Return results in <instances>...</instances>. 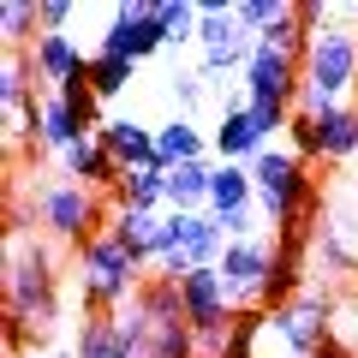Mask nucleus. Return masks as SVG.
Listing matches in <instances>:
<instances>
[{"label":"nucleus","instance_id":"f257e3e1","mask_svg":"<svg viewBox=\"0 0 358 358\" xmlns=\"http://www.w3.org/2000/svg\"><path fill=\"white\" fill-rule=\"evenodd\" d=\"M60 322V263L54 239H36L30 227H13L6 239V358L24 352V334H48Z\"/></svg>","mask_w":358,"mask_h":358},{"label":"nucleus","instance_id":"f03ea898","mask_svg":"<svg viewBox=\"0 0 358 358\" xmlns=\"http://www.w3.org/2000/svg\"><path fill=\"white\" fill-rule=\"evenodd\" d=\"M24 215H36L42 239L84 251L96 233H108L114 203H102V192H90V185H78V179H66V173H36L30 203H24V197H13V227H24Z\"/></svg>","mask_w":358,"mask_h":358},{"label":"nucleus","instance_id":"7ed1b4c3","mask_svg":"<svg viewBox=\"0 0 358 358\" xmlns=\"http://www.w3.org/2000/svg\"><path fill=\"white\" fill-rule=\"evenodd\" d=\"M251 179H257V209L268 215L275 239H305L310 215L322 209L305 155H299L293 143H268V150L251 162Z\"/></svg>","mask_w":358,"mask_h":358},{"label":"nucleus","instance_id":"20e7f679","mask_svg":"<svg viewBox=\"0 0 358 358\" xmlns=\"http://www.w3.org/2000/svg\"><path fill=\"white\" fill-rule=\"evenodd\" d=\"M358 6H329L317 30H310L305 48V90H299V108L322 114V108L346 102V90H358Z\"/></svg>","mask_w":358,"mask_h":358},{"label":"nucleus","instance_id":"39448f33","mask_svg":"<svg viewBox=\"0 0 358 358\" xmlns=\"http://www.w3.org/2000/svg\"><path fill=\"white\" fill-rule=\"evenodd\" d=\"M143 281H150L143 263L114 239V233H96V239L78 251V299H84V317H120V310L138 299Z\"/></svg>","mask_w":358,"mask_h":358},{"label":"nucleus","instance_id":"423d86ee","mask_svg":"<svg viewBox=\"0 0 358 358\" xmlns=\"http://www.w3.org/2000/svg\"><path fill=\"white\" fill-rule=\"evenodd\" d=\"M197 18H203V30H197V72L215 84V78H245V66H251L257 54V36L239 24V13L233 6H221V0H197Z\"/></svg>","mask_w":358,"mask_h":358},{"label":"nucleus","instance_id":"0eeeda50","mask_svg":"<svg viewBox=\"0 0 358 358\" xmlns=\"http://www.w3.org/2000/svg\"><path fill=\"white\" fill-rule=\"evenodd\" d=\"M221 251H227V233H221V221L209 215H167V245H162V263H155V275L162 281H185L192 268H215Z\"/></svg>","mask_w":358,"mask_h":358},{"label":"nucleus","instance_id":"6e6552de","mask_svg":"<svg viewBox=\"0 0 358 358\" xmlns=\"http://www.w3.org/2000/svg\"><path fill=\"white\" fill-rule=\"evenodd\" d=\"M268 334L299 358H317L334 341V299L322 287H305L299 299H287L281 310H268Z\"/></svg>","mask_w":358,"mask_h":358},{"label":"nucleus","instance_id":"1a4fd4ad","mask_svg":"<svg viewBox=\"0 0 358 358\" xmlns=\"http://www.w3.org/2000/svg\"><path fill=\"white\" fill-rule=\"evenodd\" d=\"M221 287H227L233 310H268V275H275V239H227L215 263Z\"/></svg>","mask_w":358,"mask_h":358},{"label":"nucleus","instance_id":"9d476101","mask_svg":"<svg viewBox=\"0 0 358 358\" xmlns=\"http://www.w3.org/2000/svg\"><path fill=\"white\" fill-rule=\"evenodd\" d=\"M96 54H108V60H131V66L167 54V36H162V24H155V0H126V6H114L102 42H96Z\"/></svg>","mask_w":358,"mask_h":358},{"label":"nucleus","instance_id":"9b49d317","mask_svg":"<svg viewBox=\"0 0 358 358\" xmlns=\"http://www.w3.org/2000/svg\"><path fill=\"white\" fill-rule=\"evenodd\" d=\"M299 90H305V60H293V54L268 48V42H257L251 66H245V96H251V102L299 108Z\"/></svg>","mask_w":358,"mask_h":358},{"label":"nucleus","instance_id":"f8f14e48","mask_svg":"<svg viewBox=\"0 0 358 358\" xmlns=\"http://www.w3.org/2000/svg\"><path fill=\"white\" fill-rule=\"evenodd\" d=\"M263 150H268V138L257 131V120H251V102H245V108H227V114L215 120V131H209V155H215V162L251 167Z\"/></svg>","mask_w":358,"mask_h":358},{"label":"nucleus","instance_id":"ddd939ff","mask_svg":"<svg viewBox=\"0 0 358 358\" xmlns=\"http://www.w3.org/2000/svg\"><path fill=\"white\" fill-rule=\"evenodd\" d=\"M96 143H102V150L114 155L126 173H138V167H162V162H155V126H143V120H131V114L102 120Z\"/></svg>","mask_w":358,"mask_h":358},{"label":"nucleus","instance_id":"4468645a","mask_svg":"<svg viewBox=\"0 0 358 358\" xmlns=\"http://www.w3.org/2000/svg\"><path fill=\"white\" fill-rule=\"evenodd\" d=\"M155 162L173 173V167H192V162H215L209 155V131L197 126L192 114H173V120H162L155 126Z\"/></svg>","mask_w":358,"mask_h":358},{"label":"nucleus","instance_id":"2eb2a0df","mask_svg":"<svg viewBox=\"0 0 358 358\" xmlns=\"http://www.w3.org/2000/svg\"><path fill=\"white\" fill-rule=\"evenodd\" d=\"M108 233H114L143 268H155V263H162V245H167V215H150V209H114Z\"/></svg>","mask_w":358,"mask_h":358},{"label":"nucleus","instance_id":"dca6fc26","mask_svg":"<svg viewBox=\"0 0 358 358\" xmlns=\"http://www.w3.org/2000/svg\"><path fill=\"white\" fill-rule=\"evenodd\" d=\"M30 66H36V84L42 90H66L72 78L90 72L84 48H78L72 36H36V42H30Z\"/></svg>","mask_w":358,"mask_h":358},{"label":"nucleus","instance_id":"f3484780","mask_svg":"<svg viewBox=\"0 0 358 358\" xmlns=\"http://www.w3.org/2000/svg\"><path fill=\"white\" fill-rule=\"evenodd\" d=\"M60 173L78 179V185H90V192H108V197H114V192H120V179H126V167H120L96 138H84V143H72V150L60 155Z\"/></svg>","mask_w":358,"mask_h":358},{"label":"nucleus","instance_id":"a211bd4d","mask_svg":"<svg viewBox=\"0 0 358 358\" xmlns=\"http://www.w3.org/2000/svg\"><path fill=\"white\" fill-rule=\"evenodd\" d=\"M84 138H96V131L78 120V108L66 102L60 90H42V138H36V150H48L54 162H60L72 143H84Z\"/></svg>","mask_w":358,"mask_h":358},{"label":"nucleus","instance_id":"6ab92c4d","mask_svg":"<svg viewBox=\"0 0 358 358\" xmlns=\"http://www.w3.org/2000/svg\"><path fill=\"white\" fill-rule=\"evenodd\" d=\"M310 120H317V162H358V108L352 102H334Z\"/></svg>","mask_w":358,"mask_h":358},{"label":"nucleus","instance_id":"aec40b11","mask_svg":"<svg viewBox=\"0 0 358 358\" xmlns=\"http://www.w3.org/2000/svg\"><path fill=\"white\" fill-rule=\"evenodd\" d=\"M209 179H215V162H192L167 173V215H203L209 209Z\"/></svg>","mask_w":358,"mask_h":358},{"label":"nucleus","instance_id":"412c9836","mask_svg":"<svg viewBox=\"0 0 358 358\" xmlns=\"http://www.w3.org/2000/svg\"><path fill=\"white\" fill-rule=\"evenodd\" d=\"M257 203V179L251 167H233V162H215V179H209V215H239V209Z\"/></svg>","mask_w":358,"mask_h":358},{"label":"nucleus","instance_id":"4be33fe9","mask_svg":"<svg viewBox=\"0 0 358 358\" xmlns=\"http://www.w3.org/2000/svg\"><path fill=\"white\" fill-rule=\"evenodd\" d=\"M114 209H150V215H167V167H138V173L120 179Z\"/></svg>","mask_w":358,"mask_h":358},{"label":"nucleus","instance_id":"5701e85b","mask_svg":"<svg viewBox=\"0 0 358 358\" xmlns=\"http://www.w3.org/2000/svg\"><path fill=\"white\" fill-rule=\"evenodd\" d=\"M72 352L78 358H138L126 346V334H120L114 317H84V322H78V334H72Z\"/></svg>","mask_w":358,"mask_h":358},{"label":"nucleus","instance_id":"b1692460","mask_svg":"<svg viewBox=\"0 0 358 358\" xmlns=\"http://www.w3.org/2000/svg\"><path fill=\"white\" fill-rule=\"evenodd\" d=\"M155 24H162L167 48H192L203 18H197V0H155Z\"/></svg>","mask_w":358,"mask_h":358},{"label":"nucleus","instance_id":"393cba45","mask_svg":"<svg viewBox=\"0 0 358 358\" xmlns=\"http://www.w3.org/2000/svg\"><path fill=\"white\" fill-rule=\"evenodd\" d=\"M310 251H317V263L329 268V275H352V268H358L352 233H341L334 221H322V227H317V239H310Z\"/></svg>","mask_w":358,"mask_h":358},{"label":"nucleus","instance_id":"a878e982","mask_svg":"<svg viewBox=\"0 0 358 358\" xmlns=\"http://www.w3.org/2000/svg\"><path fill=\"white\" fill-rule=\"evenodd\" d=\"M131 84H138V66H131V60L90 54V90H96V102H114V96H126Z\"/></svg>","mask_w":358,"mask_h":358},{"label":"nucleus","instance_id":"bb28decb","mask_svg":"<svg viewBox=\"0 0 358 358\" xmlns=\"http://www.w3.org/2000/svg\"><path fill=\"white\" fill-rule=\"evenodd\" d=\"M0 36H6V48H30V42L42 36V18L30 0H6L0 6Z\"/></svg>","mask_w":358,"mask_h":358},{"label":"nucleus","instance_id":"cd10ccee","mask_svg":"<svg viewBox=\"0 0 358 358\" xmlns=\"http://www.w3.org/2000/svg\"><path fill=\"white\" fill-rule=\"evenodd\" d=\"M257 334H268V310H239L233 329H227L221 358H257Z\"/></svg>","mask_w":358,"mask_h":358},{"label":"nucleus","instance_id":"c85d7f7f","mask_svg":"<svg viewBox=\"0 0 358 358\" xmlns=\"http://www.w3.org/2000/svg\"><path fill=\"white\" fill-rule=\"evenodd\" d=\"M209 78L197 72V66H173V78H167V96H173V114H192L197 102H203Z\"/></svg>","mask_w":358,"mask_h":358},{"label":"nucleus","instance_id":"c756f323","mask_svg":"<svg viewBox=\"0 0 358 358\" xmlns=\"http://www.w3.org/2000/svg\"><path fill=\"white\" fill-rule=\"evenodd\" d=\"M245 102H251V96H245ZM293 114H299V108H281V102H251V120H257V131H263L268 143H275V131L293 126Z\"/></svg>","mask_w":358,"mask_h":358},{"label":"nucleus","instance_id":"7c9ffc66","mask_svg":"<svg viewBox=\"0 0 358 358\" xmlns=\"http://www.w3.org/2000/svg\"><path fill=\"white\" fill-rule=\"evenodd\" d=\"M36 18H42V36H66V24L78 18L72 0H36Z\"/></svg>","mask_w":358,"mask_h":358},{"label":"nucleus","instance_id":"2f4dec72","mask_svg":"<svg viewBox=\"0 0 358 358\" xmlns=\"http://www.w3.org/2000/svg\"><path fill=\"white\" fill-rule=\"evenodd\" d=\"M287 138H293V150L305 155V162H317V120H310L305 108L293 114V126H287Z\"/></svg>","mask_w":358,"mask_h":358},{"label":"nucleus","instance_id":"473e14b6","mask_svg":"<svg viewBox=\"0 0 358 358\" xmlns=\"http://www.w3.org/2000/svg\"><path fill=\"white\" fill-rule=\"evenodd\" d=\"M233 13H239V24L251 30V36H263V30H268V18H275V0H239Z\"/></svg>","mask_w":358,"mask_h":358},{"label":"nucleus","instance_id":"72a5a7b5","mask_svg":"<svg viewBox=\"0 0 358 358\" xmlns=\"http://www.w3.org/2000/svg\"><path fill=\"white\" fill-rule=\"evenodd\" d=\"M13 358H78L72 346H66V352H42V346H24V352H13Z\"/></svg>","mask_w":358,"mask_h":358},{"label":"nucleus","instance_id":"f704fd0d","mask_svg":"<svg viewBox=\"0 0 358 358\" xmlns=\"http://www.w3.org/2000/svg\"><path fill=\"white\" fill-rule=\"evenodd\" d=\"M352 203H358V173H352Z\"/></svg>","mask_w":358,"mask_h":358},{"label":"nucleus","instance_id":"c9c22d12","mask_svg":"<svg viewBox=\"0 0 358 358\" xmlns=\"http://www.w3.org/2000/svg\"><path fill=\"white\" fill-rule=\"evenodd\" d=\"M281 358H299V352H281Z\"/></svg>","mask_w":358,"mask_h":358}]
</instances>
